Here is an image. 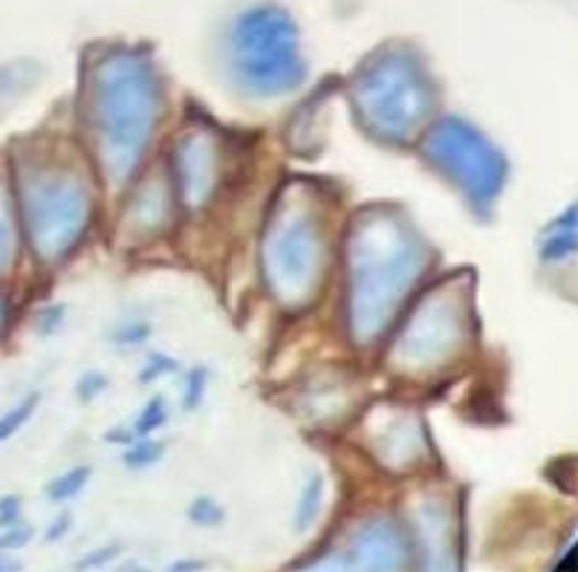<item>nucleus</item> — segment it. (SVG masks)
Here are the masks:
<instances>
[{
    "mask_svg": "<svg viewBox=\"0 0 578 572\" xmlns=\"http://www.w3.org/2000/svg\"><path fill=\"white\" fill-rule=\"evenodd\" d=\"M162 420H165V408H162L160 399H153V404H148L144 408V413L139 417V434H144V431H151V428L162 425Z\"/></svg>",
    "mask_w": 578,
    "mask_h": 572,
    "instance_id": "obj_4",
    "label": "nucleus"
},
{
    "mask_svg": "<svg viewBox=\"0 0 578 572\" xmlns=\"http://www.w3.org/2000/svg\"><path fill=\"white\" fill-rule=\"evenodd\" d=\"M84 481H87V468H76V472L64 474L62 481L53 483V492H50V497H53V500H67V497H73L76 492H82Z\"/></svg>",
    "mask_w": 578,
    "mask_h": 572,
    "instance_id": "obj_3",
    "label": "nucleus"
},
{
    "mask_svg": "<svg viewBox=\"0 0 578 572\" xmlns=\"http://www.w3.org/2000/svg\"><path fill=\"white\" fill-rule=\"evenodd\" d=\"M7 255H9V235H7V217H3V212H0V267L7 263Z\"/></svg>",
    "mask_w": 578,
    "mask_h": 572,
    "instance_id": "obj_5",
    "label": "nucleus"
},
{
    "mask_svg": "<svg viewBox=\"0 0 578 572\" xmlns=\"http://www.w3.org/2000/svg\"><path fill=\"white\" fill-rule=\"evenodd\" d=\"M3 321H7V304H3V298H0V327H3Z\"/></svg>",
    "mask_w": 578,
    "mask_h": 572,
    "instance_id": "obj_6",
    "label": "nucleus"
},
{
    "mask_svg": "<svg viewBox=\"0 0 578 572\" xmlns=\"http://www.w3.org/2000/svg\"><path fill=\"white\" fill-rule=\"evenodd\" d=\"M235 53L237 67L255 90H292L301 82L296 23L281 9L260 7L246 12L237 21Z\"/></svg>",
    "mask_w": 578,
    "mask_h": 572,
    "instance_id": "obj_1",
    "label": "nucleus"
},
{
    "mask_svg": "<svg viewBox=\"0 0 578 572\" xmlns=\"http://www.w3.org/2000/svg\"><path fill=\"white\" fill-rule=\"evenodd\" d=\"M35 404H39V399L30 397L23 404H18L15 411H9L7 417L0 420V443H3V440H9V436H12V434H15L18 428H21L23 422H26V417H30L32 408H35Z\"/></svg>",
    "mask_w": 578,
    "mask_h": 572,
    "instance_id": "obj_2",
    "label": "nucleus"
}]
</instances>
